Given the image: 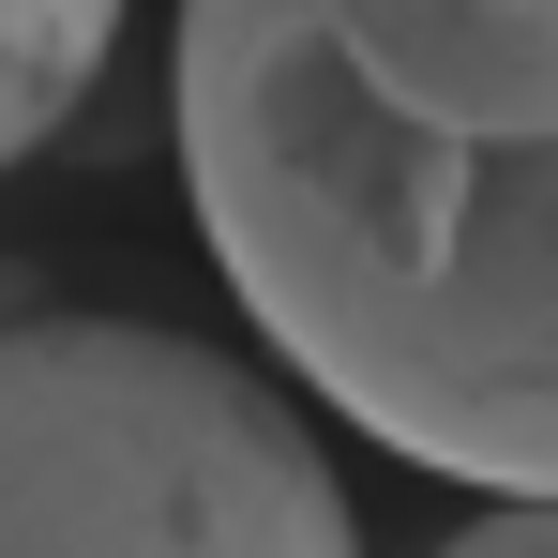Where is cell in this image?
I'll return each mask as SVG.
<instances>
[{"instance_id":"277c9868","label":"cell","mask_w":558,"mask_h":558,"mask_svg":"<svg viewBox=\"0 0 558 558\" xmlns=\"http://www.w3.org/2000/svg\"><path fill=\"white\" fill-rule=\"evenodd\" d=\"M438 558H558V483H544V498H483Z\"/></svg>"},{"instance_id":"3957f363","label":"cell","mask_w":558,"mask_h":558,"mask_svg":"<svg viewBox=\"0 0 558 558\" xmlns=\"http://www.w3.org/2000/svg\"><path fill=\"white\" fill-rule=\"evenodd\" d=\"M106 46H121V0H0V167H31L92 106Z\"/></svg>"},{"instance_id":"7a4b0ae2","label":"cell","mask_w":558,"mask_h":558,"mask_svg":"<svg viewBox=\"0 0 558 558\" xmlns=\"http://www.w3.org/2000/svg\"><path fill=\"white\" fill-rule=\"evenodd\" d=\"M0 558H363V513L242 348L0 317Z\"/></svg>"},{"instance_id":"6da1fadb","label":"cell","mask_w":558,"mask_h":558,"mask_svg":"<svg viewBox=\"0 0 558 558\" xmlns=\"http://www.w3.org/2000/svg\"><path fill=\"white\" fill-rule=\"evenodd\" d=\"M182 196L377 453L558 483V0H182Z\"/></svg>"}]
</instances>
